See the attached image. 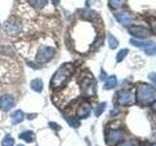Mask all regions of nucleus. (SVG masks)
Listing matches in <instances>:
<instances>
[{
    "label": "nucleus",
    "instance_id": "ddd939ff",
    "mask_svg": "<svg viewBox=\"0 0 156 146\" xmlns=\"http://www.w3.org/2000/svg\"><path fill=\"white\" fill-rule=\"evenodd\" d=\"M31 89L36 92H41L43 89V83L40 79H34L30 83Z\"/></svg>",
    "mask_w": 156,
    "mask_h": 146
},
{
    "label": "nucleus",
    "instance_id": "f257e3e1",
    "mask_svg": "<svg viewBox=\"0 0 156 146\" xmlns=\"http://www.w3.org/2000/svg\"><path fill=\"white\" fill-rule=\"evenodd\" d=\"M74 67L71 63H65L55 72L51 80V87L53 89H61L65 86L73 72Z\"/></svg>",
    "mask_w": 156,
    "mask_h": 146
},
{
    "label": "nucleus",
    "instance_id": "6ab92c4d",
    "mask_svg": "<svg viewBox=\"0 0 156 146\" xmlns=\"http://www.w3.org/2000/svg\"><path fill=\"white\" fill-rule=\"evenodd\" d=\"M128 53H129L128 49H122V50H120L118 52V54H117V56H116V61L117 62H121L126 57V56L128 55Z\"/></svg>",
    "mask_w": 156,
    "mask_h": 146
},
{
    "label": "nucleus",
    "instance_id": "aec40b11",
    "mask_svg": "<svg viewBox=\"0 0 156 146\" xmlns=\"http://www.w3.org/2000/svg\"><path fill=\"white\" fill-rule=\"evenodd\" d=\"M118 40L116 39L115 36H113L112 34H108V45H109V48L110 49H115L118 46Z\"/></svg>",
    "mask_w": 156,
    "mask_h": 146
},
{
    "label": "nucleus",
    "instance_id": "7c9ffc66",
    "mask_svg": "<svg viewBox=\"0 0 156 146\" xmlns=\"http://www.w3.org/2000/svg\"><path fill=\"white\" fill-rule=\"evenodd\" d=\"M18 146H23V145H22V144H19Z\"/></svg>",
    "mask_w": 156,
    "mask_h": 146
},
{
    "label": "nucleus",
    "instance_id": "4be33fe9",
    "mask_svg": "<svg viewBox=\"0 0 156 146\" xmlns=\"http://www.w3.org/2000/svg\"><path fill=\"white\" fill-rule=\"evenodd\" d=\"M15 140L10 135H6L2 141V146H14Z\"/></svg>",
    "mask_w": 156,
    "mask_h": 146
},
{
    "label": "nucleus",
    "instance_id": "9d476101",
    "mask_svg": "<svg viewBox=\"0 0 156 146\" xmlns=\"http://www.w3.org/2000/svg\"><path fill=\"white\" fill-rule=\"evenodd\" d=\"M5 30L10 35H17L21 32V26L17 22H9L5 26Z\"/></svg>",
    "mask_w": 156,
    "mask_h": 146
},
{
    "label": "nucleus",
    "instance_id": "c85d7f7f",
    "mask_svg": "<svg viewBox=\"0 0 156 146\" xmlns=\"http://www.w3.org/2000/svg\"><path fill=\"white\" fill-rule=\"evenodd\" d=\"M119 146H133V145H132L131 143H122Z\"/></svg>",
    "mask_w": 156,
    "mask_h": 146
},
{
    "label": "nucleus",
    "instance_id": "423d86ee",
    "mask_svg": "<svg viewBox=\"0 0 156 146\" xmlns=\"http://www.w3.org/2000/svg\"><path fill=\"white\" fill-rule=\"evenodd\" d=\"M117 101L121 105H129L134 101V95L129 91H120L117 94Z\"/></svg>",
    "mask_w": 156,
    "mask_h": 146
},
{
    "label": "nucleus",
    "instance_id": "4468645a",
    "mask_svg": "<svg viewBox=\"0 0 156 146\" xmlns=\"http://www.w3.org/2000/svg\"><path fill=\"white\" fill-rule=\"evenodd\" d=\"M24 118V115L23 113V111L21 110H17L15 111L14 113L12 114V121H13V124H19L23 122Z\"/></svg>",
    "mask_w": 156,
    "mask_h": 146
},
{
    "label": "nucleus",
    "instance_id": "5701e85b",
    "mask_svg": "<svg viewBox=\"0 0 156 146\" xmlns=\"http://www.w3.org/2000/svg\"><path fill=\"white\" fill-rule=\"evenodd\" d=\"M130 43L132 45H134L135 47H138V48H143V47H146L148 45L149 43H144V42H140V41H138L136 40V39H132L130 41Z\"/></svg>",
    "mask_w": 156,
    "mask_h": 146
},
{
    "label": "nucleus",
    "instance_id": "a211bd4d",
    "mask_svg": "<svg viewBox=\"0 0 156 146\" xmlns=\"http://www.w3.org/2000/svg\"><path fill=\"white\" fill-rule=\"evenodd\" d=\"M66 120L72 128H78V127L80 126V121L78 118H76V117H67Z\"/></svg>",
    "mask_w": 156,
    "mask_h": 146
},
{
    "label": "nucleus",
    "instance_id": "0eeeda50",
    "mask_svg": "<svg viewBox=\"0 0 156 146\" xmlns=\"http://www.w3.org/2000/svg\"><path fill=\"white\" fill-rule=\"evenodd\" d=\"M129 32L135 37L138 38H147L150 35L149 30L146 27L133 26L129 28Z\"/></svg>",
    "mask_w": 156,
    "mask_h": 146
},
{
    "label": "nucleus",
    "instance_id": "7ed1b4c3",
    "mask_svg": "<svg viewBox=\"0 0 156 146\" xmlns=\"http://www.w3.org/2000/svg\"><path fill=\"white\" fill-rule=\"evenodd\" d=\"M55 49L49 46H43L39 48V50L36 54L35 61L39 64H43L48 61H50L55 56Z\"/></svg>",
    "mask_w": 156,
    "mask_h": 146
},
{
    "label": "nucleus",
    "instance_id": "f8f14e48",
    "mask_svg": "<svg viewBox=\"0 0 156 146\" xmlns=\"http://www.w3.org/2000/svg\"><path fill=\"white\" fill-rule=\"evenodd\" d=\"M116 85H117V78L112 75L107 78L104 88H105V90H111V89H113Z\"/></svg>",
    "mask_w": 156,
    "mask_h": 146
},
{
    "label": "nucleus",
    "instance_id": "2eb2a0df",
    "mask_svg": "<svg viewBox=\"0 0 156 146\" xmlns=\"http://www.w3.org/2000/svg\"><path fill=\"white\" fill-rule=\"evenodd\" d=\"M19 136H20V138H22L23 140L27 141V142H31V141H33V138H34V134L31 130L23 131V133L21 134Z\"/></svg>",
    "mask_w": 156,
    "mask_h": 146
},
{
    "label": "nucleus",
    "instance_id": "393cba45",
    "mask_svg": "<svg viewBox=\"0 0 156 146\" xmlns=\"http://www.w3.org/2000/svg\"><path fill=\"white\" fill-rule=\"evenodd\" d=\"M148 78L149 80L152 82V84L154 85V87L156 88V73L155 72H151L148 74Z\"/></svg>",
    "mask_w": 156,
    "mask_h": 146
},
{
    "label": "nucleus",
    "instance_id": "a878e982",
    "mask_svg": "<svg viewBox=\"0 0 156 146\" xmlns=\"http://www.w3.org/2000/svg\"><path fill=\"white\" fill-rule=\"evenodd\" d=\"M49 126H50V128H51V129L55 130H60V129H61V127L58 126V124L54 123V122H51V123H49Z\"/></svg>",
    "mask_w": 156,
    "mask_h": 146
},
{
    "label": "nucleus",
    "instance_id": "39448f33",
    "mask_svg": "<svg viewBox=\"0 0 156 146\" xmlns=\"http://www.w3.org/2000/svg\"><path fill=\"white\" fill-rule=\"evenodd\" d=\"M124 133L121 130H110L106 136V143L108 145H115L123 139Z\"/></svg>",
    "mask_w": 156,
    "mask_h": 146
},
{
    "label": "nucleus",
    "instance_id": "f3484780",
    "mask_svg": "<svg viewBox=\"0 0 156 146\" xmlns=\"http://www.w3.org/2000/svg\"><path fill=\"white\" fill-rule=\"evenodd\" d=\"M145 53L148 56H154L156 55V43H149L145 47Z\"/></svg>",
    "mask_w": 156,
    "mask_h": 146
},
{
    "label": "nucleus",
    "instance_id": "dca6fc26",
    "mask_svg": "<svg viewBox=\"0 0 156 146\" xmlns=\"http://www.w3.org/2000/svg\"><path fill=\"white\" fill-rule=\"evenodd\" d=\"M29 3L31 4V6L37 9H42L47 4L48 0H28Z\"/></svg>",
    "mask_w": 156,
    "mask_h": 146
},
{
    "label": "nucleus",
    "instance_id": "2f4dec72",
    "mask_svg": "<svg viewBox=\"0 0 156 146\" xmlns=\"http://www.w3.org/2000/svg\"><path fill=\"white\" fill-rule=\"evenodd\" d=\"M151 146H156V143H155V144H153V145H151Z\"/></svg>",
    "mask_w": 156,
    "mask_h": 146
},
{
    "label": "nucleus",
    "instance_id": "cd10ccee",
    "mask_svg": "<svg viewBox=\"0 0 156 146\" xmlns=\"http://www.w3.org/2000/svg\"><path fill=\"white\" fill-rule=\"evenodd\" d=\"M151 107H152V109L156 112V101L154 102V103H152V105H151Z\"/></svg>",
    "mask_w": 156,
    "mask_h": 146
},
{
    "label": "nucleus",
    "instance_id": "bb28decb",
    "mask_svg": "<svg viewBox=\"0 0 156 146\" xmlns=\"http://www.w3.org/2000/svg\"><path fill=\"white\" fill-rule=\"evenodd\" d=\"M106 78V73L105 72V70L104 69H101V76H100V79L101 80V81H104L105 79Z\"/></svg>",
    "mask_w": 156,
    "mask_h": 146
},
{
    "label": "nucleus",
    "instance_id": "20e7f679",
    "mask_svg": "<svg viewBox=\"0 0 156 146\" xmlns=\"http://www.w3.org/2000/svg\"><path fill=\"white\" fill-rule=\"evenodd\" d=\"M82 91L86 96H94L96 92V82L91 77H86L82 81Z\"/></svg>",
    "mask_w": 156,
    "mask_h": 146
},
{
    "label": "nucleus",
    "instance_id": "1a4fd4ad",
    "mask_svg": "<svg viewBox=\"0 0 156 146\" xmlns=\"http://www.w3.org/2000/svg\"><path fill=\"white\" fill-rule=\"evenodd\" d=\"M91 113V105L88 102L84 101L78 106L76 111V116L78 118H87Z\"/></svg>",
    "mask_w": 156,
    "mask_h": 146
},
{
    "label": "nucleus",
    "instance_id": "b1692460",
    "mask_svg": "<svg viewBox=\"0 0 156 146\" xmlns=\"http://www.w3.org/2000/svg\"><path fill=\"white\" fill-rule=\"evenodd\" d=\"M121 3H122V0H109V1H108V5L112 9L119 8Z\"/></svg>",
    "mask_w": 156,
    "mask_h": 146
},
{
    "label": "nucleus",
    "instance_id": "9b49d317",
    "mask_svg": "<svg viewBox=\"0 0 156 146\" xmlns=\"http://www.w3.org/2000/svg\"><path fill=\"white\" fill-rule=\"evenodd\" d=\"M116 19L122 24V26H129L132 22V16L127 12H122L116 15Z\"/></svg>",
    "mask_w": 156,
    "mask_h": 146
},
{
    "label": "nucleus",
    "instance_id": "412c9836",
    "mask_svg": "<svg viewBox=\"0 0 156 146\" xmlns=\"http://www.w3.org/2000/svg\"><path fill=\"white\" fill-rule=\"evenodd\" d=\"M105 107H106V103H105V102H101V103H100L99 105L97 106V108L95 110V115L97 117H99L100 115H101L102 112L105 111Z\"/></svg>",
    "mask_w": 156,
    "mask_h": 146
},
{
    "label": "nucleus",
    "instance_id": "6e6552de",
    "mask_svg": "<svg viewBox=\"0 0 156 146\" xmlns=\"http://www.w3.org/2000/svg\"><path fill=\"white\" fill-rule=\"evenodd\" d=\"M15 105V100L13 96L9 95H5L0 97V108L3 111H9L10 109L14 107Z\"/></svg>",
    "mask_w": 156,
    "mask_h": 146
},
{
    "label": "nucleus",
    "instance_id": "f03ea898",
    "mask_svg": "<svg viewBox=\"0 0 156 146\" xmlns=\"http://www.w3.org/2000/svg\"><path fill=\"white\" fill-rule=\"evenodd\" d=\"M156 99V90L149 85H140L136 90V100L141 104H148Z\"/></svg>",
    "mask_w": 156,
    "mask_h": 146
},
{
    "label": "nucleus",
    "instance_id": "c756f323",
    "mask_svg": "<svg viewBox=\"0 0 156 146\" xmlns=\"http://www.w3.org/2000/svg\"><path fill=\"white\" fill-rule=\"evenodd\" d=\"M52 2H53L54 4H55V5H57L58 2H60V0H52Z\"/></svg>",
    "mask_w": 156,
    "mask_h": 146
}]
</instances>
